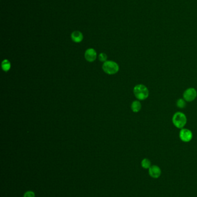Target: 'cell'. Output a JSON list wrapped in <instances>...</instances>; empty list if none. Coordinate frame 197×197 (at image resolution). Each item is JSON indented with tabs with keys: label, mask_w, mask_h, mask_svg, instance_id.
Listing matches in <instances>:
<instances>
[{
	"label": "cell",
	"mask_w": 197,
	"mask_h": 197,
	"mask_svg": "<svg viewBox=\"0 0 197 197\" xmlns=\"http://www.w3.org/2000/svg\"><path fill=\"white\" fill-rule=\"evenodd\" d=\"M134 94L138 99L144 100L148 97L149 92L147 87L144 85L139 84L134 87Z\"/></svg>",
	"instance_id": "cell-1"
},
{
	"label": "cell",
	"mask_w": 197,
	"mask_h": 197,
	"mask_svg": "<svg viewBox=\"0 0 197 197\" xmlns=\"http://www.w3.org/2000/svg\"><path fill=\"white\" fill-rule=\"evenodd\" d=\"M172 122L174 125L177 128L182 129L187 123V118L186 115L181 112H176L173 116Z\"/></svg>",
	"instance_id": "cell-2"
},
{
	"label": "cell",
	"mask_w": 197,
	"mask_h": 197,
	"mask_svg": "<svg viewBox=\"0 0 197 197\" xmlns=\"http://www.w3.org/2000/svg\"><path fill=\"white\" fill-rule=\"evenodd\" d=\"M103 71L108 74H114L118 73L119 70L118 64L114 61H108L103 64Z\"/></svg>",
	"instance_id": "cell-3"
},
{
	"label": "cell",
	"mask_w": 197,
	"mask_h": 197,
	"mask_svg": "<svg viewBox=\"0 0 197 197\" xmlns=\"http://www.w3.org/2000/svg\"><path fill=\"white\" fill-rule=\"evenodd\" d=\"M197 91L193 88H190L186 89L183 94V97L184 100L187 102L193 101L197 97Z\"/></svg>",
	"instance_id": "cell-4"
},
{
	"label": "cell",
	"mask_w": 197,
	"mask_h": 197,
	"mask_svg": "<svg viewBox=\"0 0 197 197\" xmlns=\"http://www.w3.org/2000/svg\"><path fill=\"white\" fill-rule=\"evenodd\" d=\"M179 135H180V138H181V141H183L184 142H189L191 140V139L193 138L192 132L190 130L187 129H181Z\"/></svg>",
	"instance_id": "cell-5"
},
{
	"label": "cell",
	"mask_w": 197,
	"mask_h": 197,
	"mask_svg": "<svg viewBox=\"0 0 197 197\" xmlns=\"http://www.w3.org/2000/svg\"><path fill=\"white\" fill-rule=\"evenodd\" d=\"M85 56L87 61L92 62L94 61L97 58V53L94 49L88 48L86 51Z\"/></svg>",
	"instance_id": "cell-6"
},
{
	"label": "cell",
	"mask_w": 197,
	"mask_h": 197,
	"mask_svg": "<svg viewBox=\"0 0 197 197\" xmlns=\"http://www.w3.org/2000/svg\"><path fill=\"white\" fill-rule=\"evenodd\" d=\"M150 176L154 178H157L161 175V169L157 166L150 167L149 170Z\"/></svg>",
	"instance_id": "cell-7"
},
{
	"label": "cell",
	"mask_w": 197,
	"mask_h": 197,
	"mask_svg": "<svg viewBox=\"0 0 197 197\" xmlns=\"http://www.w3.org/2000/svg\"><path fill=\"white\" fill-rule=\"evenodd\" d=\"M71 39L75 43H80L83 39V35L81 32L75 31L71 33Z\"/></svg>",
	"instance_id": "cell-8"
},
{
	"label": "cell",
	"mask_w": 197,
	"mask_h": 197,
	"mask_svg": "<svg viewBox=\"0 0 197 197\" xmlns=\"http://www.w3.org/2000/svg\"><path fill=\"white\" fill-rule=\"evenodd\" d=\"M141 104L139 101H134L131 104V109L134 112H138L141 109Z\"/></svg>",
	"instance_id": "cell-9"
},
{
	"label": "cell",
	"mask_w": 197,
	"mask_h": 197,
	"mask_svg": "<svg viewBox=\"0 0 197 197\" xmlns=\"http://www.w3.org/2000/svg\"><path fill=\"white\" fill-rule=\"evenodd\" d=\"M1 66L4 71H8L10 69V63L8 59H5L2 62Z\"/></svg>",
	"instance_id": "cell-10"
},
{
	"label": "cell",
	"mask_w": 197,
	"mask_h": 197,
	"mask_svg": "<svg viewBox=\"0 0 197 197\" xmlns=\"http://www.w3.org/2000/svg\"><path fill=\"white\" fill-rule=\"evenodd\" d=\"M142 167L144 168H149L151 166V163H150V160H148V158H144L142 161L141 163Z\"/></svg>",
	"instance_id": "cell-11"
},
{
	"label": "cell",
	"mask_w": 197,
	"mask_h": 197,
	"mask_svg": "<svg viewBox=\"0 0 197 197\" xmlns=\"http://www.w3.org/2000/svg\"><path fill=\"white\" fill-rule=\"evenodd\" d=\"M186 102L184 99H180L177 101V106L181 109H183L186 107Z\"/></svg>",
	"instance_id": "cell-12"
},
{
	"label": "cell",
	"mask_w": 197,
	"mask_h": 197,
	"mask_svg": "<svg viewBox=\"0 0 197 197\" xmlns=\"http://www.w3.org/2000/svg\"><path fill=\"white\" fill-rule=\"evenodd\" d=\"M23 197H35V194L32 191H28L24 193Z\"/></svg>",
	"instance_id": "cell-13"
},
{
	"label": "cell",
	"mask_w": 197,
	"mask_h": 197,
	"mask_svg": "<svg viewBox=\"0 0 197 197\" xmlns=\"http://www.w3.org/2000/svg\"><path fill=\"white\" fill-rule=\"evenodd\" d=\"M99 59L101 62H105L106 59H107V55H106L105 53H101L99 56H98Z\"/></svg>",
	"instance_id": "cell-14"
}]
</instances>
